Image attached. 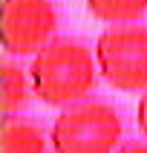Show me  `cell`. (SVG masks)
Wrapping results in <instances>:
<instances>
[{
	"mask_svg": "<svg viewBox=\"0 0 147 153\" xmlns=\"http://www.w3.org/2000/svg\"><path fill=\"white\" fill-rule=\"evenodd\" d=\"M49 139L52 153H115L124 139V121L112 104L84 98L61 107Z\"/></svg>",
	"mask_w": 147,
	"mask_h": 153,
	"instance_id": "obj_2",
	"label": "cell"
},
{
	"mask_svg": "<svg viewBox=\"0 0 147 153\" xmlns=\"http://www.w3.org/2000/svg\"><path fill=\"white\" fill-rule=\"evenodd\" d=\"M95 61L101 78L121 93L147 90V26L112 23L95 41Z\"/></svg>",
	"mask_w": 147,
	"mask_h": 153,
	"instance_id": "obj_3",
	"label": "cell"
},
{
	"mask_svg": "<svg viewBox=\"0 0 147 153\" xmlns=\"http://www.w3.org/2000/svg\"><path fill=\"white\" fill-rule=\"evenodd\" d=\"M58 9L52 0H6L3 3V49L9 55H38L58 32Z\"/></svg>",
	"mask_w": 147,
	"mask_h": 153,
	"instance_id": "obj_4",
	"label": "cell"
},
{
	"mask_svg": "<svg viewBox=\"0 0 147 153\" xmlns=\"http://www.w3.org/2000/svg\"><path fill=\"white\" fill-rule=\"evenodd\" d=\"M115 153H147V142H121V147Z\"/></svg>",
	"mask_w": 147,
	"mask_h": 153,
	"instance_id": "obj_9",
	"label": "cell"
},
{
	"mask_svg": "<svg viewBox=\"0 0 147 153\" xmlns=\"http://www.w3.org/2000/svg\"><path fill=\"white\" fill-rule=\"evenodd\" d=\"M136 121H138V130L144 133L147 139V90L141 93V98H138V107H136Z\"/></svg>",
	"mask_w": 147,
	"mask_h": 153,
	"instance_id": "obj_8",
	"label": "cell"
},
{
	"mask_svg": "<svg viewBox=\"0 0 147 153\" xmlns=\"http://www.w3.org/2000/svg\"><path fill=\"white\" fill-rule=\"evenodd\" d=\"M86 9L104 23H138L147 15V0H86Z\"/></svg>",
	"mask_w": 147,
	"mask_h": 153,
	"instance_id": "obj_7",
	"label": "cell"
},
{
	"mask_svg": "<svg viewBox=\"0 0 147 153\" xmlns=\"http://www.w3.org/2000/svg\"><path fill=\"white\" fill-rule=\"evenodd\" d=\"M52 139H46L43 127L23 116H6L0 127V153H49Z\"/></svg>",
	"mask_w": 147,
	"mask_h": 153,
	"instance_id": "obj_5",
	"label": "cell"
},
{
	"mask_svg": "<svg viewBox=\"0 0 147 153\" xmlns=\"http://www.w3.org/2000/svg\"><path fill=\"white\" fill-rule=\"evenodd\" d=\"M29 72H32L35 95L46 107H69L75 101L89 98L101 75L95 49L75 38L49 41L38 55H32Z\"/></svg>",
	"mask_w": 147,
	"mask_h": 153,
	"instance_id": "obj_1",
	"label": "cell"
},
{
	"mask_svg": "<svg viewBox=\"0 0 147 153\" xmlns=\"http://www.w3.org/2000/svg\"><path fill=\"white\" fill-rule=\"evenodd\" d=\"M0 78H3V95H0V107L3 116H12L17 110H26L35 95V84H32V72L23 69L15 61H3L0 64Z\"/></svg>",
	"mask_w": 147,
	"mask_h": 153,
	"instance_id": "obj_6",
	"label": "cell"
}]
</instances>
